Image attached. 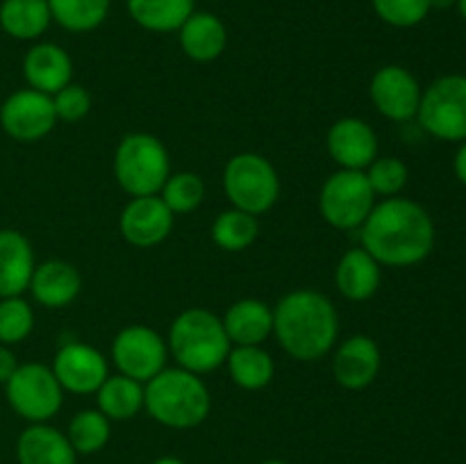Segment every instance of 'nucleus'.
Instances as JSON below:
<instances>
[{
	"label": "nucleus",
	"mask_w": 466,
	"mask_h": 464,
	"mask_svg": "<svg viewBox=\"0 0 466 464\" xmlns=\"http://www.w3.org/2000/svg\"><path fill=\"white\" fill-rule=\"evenodd\" d=\"M362 244L378 264L412 267L431 255L435 223L414 200L387 198L362 223Z\"/></svg>",
	"instance_id": "obj_1"
},
{
	"label": "nucleus",
	"mask_w": 466,
	"mask_h": 464,
	"mask_svg": "<svg viewBox=\"0 0 466 464\" xmlns=\"http://www.w3.org/2000/svg\"><path fill=\"white\" fill-rule=\"evenodd\" d=\"M273 330L282 348L296 359L323 358L337 339V309L319 291H291L273 312Z\"/></svg>",
	"instance_id": "obj_2"
},
{
	"label": "nucleus",
	"mask_w": 466,
	"mask_h": 464,
	"mask_svg": "<svg viewBox=\"0 0 466 464\" xmlns=\"http://www.w3.org/2000/svg\"><path fill=\"white\" fill-rule=\"evenodd\" d=\"M150 417L168 428H194L209 414V391L187 368H162L144 389Z\"/></svg>",
	"instance_id": "obj_3"
},
{
	"label": "nucleus",
	"mask_w": 466,
	"mask_h": 464,
	"mask_svg": "<svg viewBox=\"0 0 466 464\" xmlns=\"http://www.w3.org/2000/svg\"><path fill=\"white\" fill-rule=\"evenodd\" d=\"M168 344L180 367L191 373H208L221 367L230 353L223 321L208 309L182 312L173 321Z\"/></svg>",
	"instance_id": "obj_4"
},
{
	"label": "nucleus",
	"mask_w": 466,
	"mask_h": 464,
	"mask_svg": "<svg viewBox=\"0 0 466 464\" xmlns=\"http://www.w3.org/2000/svg\"><path fill=\"white\" fill-rule=\"evenodd\" d=\"M116 180L127 194L155 196L168 180V155L162 141L155 136L135 132L123 136L114 157Z\"/></svg>",
	"instance_id": "obj_5"
},
{
	"label": "nucleus",
	"mask_w": 466,
	"mask_h": 464,
	"mask_svg": "<svg viewBox=\"0 0 466 464\" xmlns=\"http://www.w3.org/2000/svg\"><path fill=\"white\" fill-rule=\"evenodd\" d=\"M223 187L235 209L248 212L253 217L267 212L276 203L278 191H280L276 168L268 164V159L255 153H241L228 162Z\"/></svg>",
	"instance_id": "obj_6"
},
{
	"label": "nucleus",
	"mask_w": 466,
	"mask_h": 464,
	"mask_svg": "<svg viewBox=\"0 0 466 464\" xmlns=\"http://www.w3.org/2000/svg\"><path fill=\"white\" fill-rule=\"evenodd\" d=\"M419 123L441 141H466V76L437 77L421 94Z\"/></svg>",
	"instance_id": "obj_7"
},
{
	"label": "nucleus",
	"mask_w": 466,
	"mask_h": 464,
	"mask_svg": "<svg viewBox=\"0 0 466 464\" xmlns=\"http://www.w3.org/2000/svg\"><path fill=\"white\" fill-rule=\"evenodd\" d=\"M5 394L14 412L32 423L48 421L62 408V385L53 368L39 362L18 364L5 382Z\"/></svg>",
	"instance_id": "obj_8"
},
{
	"label": "nucleus",
	"mask_w": 466,
	"mask_h": 464,
	"mask_svg": "<svg viewBox=\"0 0 466 464\" xmlns=\"http://www.w3.org/2000/svg\"><path fill=\"white\" fill-rule=\"evenodd\" d=\"M321 214L330 226L353 230L362 226L376 205V191L362 171L344 168L326 180L321 189Z\"/></svg>",
	"instance_id": "obj_9"
},
{
	"label": "nucleus",
	"mask_w": 466,
	"mask_h": 464,
	"mask_svg": "<svg viewBox=\"0 0 466 464\" xmlns=\"http://www.w3.org/2000/svg\"><path fill=\"white\" fill-rule=\"evenodd\" d=\"M53 98L36 89L14 91L0 107V126L12 139L36 141L55 127Z\"/></svg>",
	"instance_id": "obj_10"
},
{
	"label": "nucleus",
	"mask_w": 466,
	"mask_h": 464,
	"mask_svg": "<svg viewBox=\"0 0 466 464\" xmlns=\"http://www.w3.org/2000/svg\"><path fill=\"white\" fill-rule=\"evenodd\" d=\"M112 355L123 376L148 382L157 376L167 362V346L162 337L146 326H130L114 339Z\"/></svg>",
	"instance_id": "obj_11"
},
{
	"label": "nucleus",
	"mask_w": 466,
	"mask_h": 464,
	"mask_svg": "<svg viewBox=\"0 0 466 464\" xmlns=\"http://www.w3.org/2000/svg\"><path fill=\"white\" fill-rule=\"evenodd\" d=\"M371 100L380 114L391 121H410L419 112L421 89L417 77L408 68L385 66L373 76Z\"/></svg>",
	"instance_id": "obj_12"
},
{
	"label": "nucleus",
	"mask_w": 466,
	"mask_h": 464,
	"mask_svg": "<svg viewBox=\"0 0 466 464\" xmlns=\"http://www.w3.org/2000/svg\"><path fill=\"white\" fill-rule=\"evenodd\" d=\"M53 373L64 389L73 394H91L107 380V362L91 346L66 344L55 358Z\"/></svg>",
	"instance_id": "obj_13"
},
{
	"label": "nucleus",
	"mask_w": 466,
	"mask_h": 464,
	"mask_svg": "<svg viewBox=\"0 0 466 464\" xmlns=\"http://www.w3.org/2000/svg\"><path fill=\"white\" fill-rule=\"evenodd\" d=\"M173 212L159 196H139L121 214V232L130 244L148 248L168 237Z\"/></svg>",
	"instance_id": "obj_14"
},
{
	"label": "nucleus",
	"mask_w": 466,
	"mask_h": 464,
	"mask_svg": "<svg viewBox=\"0 0 466 464\" xmlns=\"http://www.w3.org/2000/svg\"><path fill=\"white\" fill-rule=\"evenodd\" d=\"M328 150L344 168L362 171L376 159L378 136L369 123L360 118H341L328 132Z\"/></svg>",
	"instance_id": "obj_15"
},
{
	"label": "nucleus",
	"mask_w": 466,
	"mask_h": 464,
	"mask_svg": "<svg viewBox=\"0 0 466 464\" xmlns=\"http://www.w3.org/2000/svg\"><path fill=\"white\" fill-rule=\"evenodd\" d=\"M332 371L339 385L349 389H362L376 380L380 371V350L378 344L367 335H355L341 344L337 350Z\"/></svg>",
	"instance_id": "obj_16"
},
{
	"label": "nucleus",
	"mask_w": 466,
	"mask_h": 464,
	"mask_svg": "<svg viewBox=\"0 0 466 464\" xmlns=\"http://www.w3.org/2000/svg\"><path fill=\"white\" fill-rule=\"evenodd\" d=\"M71 57L55 44H36L23 59V76L27 85L41 94H57L71 85Z\"/></svg>",
	"instance_id": "obj_17"
},
{
	"label": "nucleus",
	"mask_w": 466,
	"mask_h": 464,
	"mask_svg": "<svg viewBox=\"0 0 466 464\" xmlns=\"http://www.w3.org/2000/svg\"><path fill=\"white\" fill-rule=\"evenodd\" d=\"M35 273V253L21 232L0 230V298L21 296Z\"/></svg>",
	"instance_id": "obj_18"
},
{
	"label": "nucleus",
	"mask_w": 466,
	"mask_h": 464,
	"mask_svg": "<svg viewBox=\"0 0 466 464\" xmlns=\"http://www.w3.org/2000/svg\"><path fill=\"white\" fill-rule=\"evenodd\" d=\"M18 464H76V450L57 428L32 423L16 444Z\"/></svg>",
	"instance_id": "obj_19"
},
{
	"label": "nucleus",
	"mask_w": 466,
	"mask_h": 464,
	"mask_svg": "<svg viewBox=\"0 0 466 464\" xmlns=\"http://www.w3.org/2000/svg\"><path fill=\"white\" fill-rule=\"evenodd\" d=\"M223 328L237 346H259L273 330V312L262 300L246 298L232 305L223 318Z\"/></svg>",
	"instance_id": "obj_20"
},
{
	"label": "nucleus",
	"mask_w": 466,
	"mask_h": 464,
	"mask_svg": "<svg viewBox=\"0 0 466 464\" xmlns=\"http://www.w3.org/2000/svg\"><path fill=\"white\" fill-rule=\"evenodd\" d=\"M35 298L46 308H64L80 291V273L66 262L50 259L35 268L30 280Z\"/></svg>",
	"instance_id": "obj_21"
},
{
	"label": "nucleus",
	"mask_w": 466,
	"mask_h": 464,
	"mask_svg": "<svg viewBox=\"0 0 466 464\" xmlns=\"http://www.w3.org/2000/svg\"><path fill=\"white\" fill-rule=\"evenodd\" d=\"M226 25L209 12H194L180 27L182 50L196 62H209L226 48Z\"/></svg>",
	"instance_id": "obj_22"
},
{
	"label": "nucleus",
	"mask_w": 466,
	"mask_h": 464,
	"mask_svg": "<svg viewBox=\"0 0 466 464\" xmlns=\"http://www.w3.org/2000/svg\"><path fill=\"white\" fill-rule=\"evenodd\" d=\"M380 285V264L367 250L353 248L337 267V287L350 300H367Z\"/></svg>",
	"instance_id": "obj_23"
},
{
	"label": "nucleus",
	"mask_w": 466,
	"mask_h": 464,
	"mask_svg": "<svg viewBox=\"0 0 466 464\" xmlns=\"http://www.w3.org/2000/svg\"><path fill=\"white\" fill-rule=\"evenodd\" d=\"M48 0H3L0 27L14 39H36L50 23Z\"/></svg>",
	"instance_id": "obj_24"
},
{
	"label": "nucleus",
	"mask_w": 466,
	"mask_h": 464,
	"mask_svg": "<svg viewBox=\"0 0 466 464\" xmlns=\"http://www.w3.org/2000/svg\"><path fill=\"white\" fill-rule=\"evenodd\" d=\"M130 16L153 32H173L194 14V0H127Z\"/></svg>",
	"instance_id": "obj_25"
},
{
	"label": "nucleus",
	"mask_w": 466,
	"mask_h": 464,
	"mask_svg": "<svg viewBox=\"0 0 466 464\" xmlns=\"http://www.w3.org/2000/svg\"><path fill=\"white\" fill-rule=\"evenodd\" d=\"M144 405V387L127 376H114L100 385L98 408L107 419H132Z\"/></svg>",
	"instance_id": "obj_26"
},
{
	"label": "nucleus",
	"mask_w": 466,
	"mask_h": 464,
	"mask_svg": "<svg viewBox=\"0 0 466 464\" xmlns=\"http://www.w3.org/2000/svg\"><path fill=\"white\" fill-rule=\"evenodd\" d=\"M232 380L244 389H262L273 378V359L259 346H237L228 353Z\"/></svg>",
	"instance_id": "obj_27"
},
{
	"label": "nucleus",
	"mask_w": 466,
	"mask_h": 464,
	"mask_svg": "<svg viewBox=\"0 0 466 464\" xmlns=\"http://www.w3.org/2000/svg\"><path fill=\"white\" fill-rule=\"evenodd\" d=\"M50 16L71 32H89L105 21L109 0H48Z\"/></svg>",
	"instance_id": "obj_28"
},
{
	"label": "nucleus",
	"mask_w": 466,
	"mask_h": 464,
	"mask_svg": "<svg viewBox=\"0 0 466 464\" xmlns=\"http://www.w3.org/2000/svg\"><path fill=\"white\" fill-rule=\"evenodd\" d=\"M66 437L76 453H96L109 439V419L100 409H82L73 417Z\"/></svg>",
	"instance_id": "obj_29"
},
{
	"label": "nucleus",
	"mask_w": 466,
	"mask_h": 464,
	"mask_svg": "<svg viewBox=\"0 0 466 464\" xmlns=\"http://www.w3.org/2000/svg\"><path fill=\"white\" fill-rule=\"evenodd\" d=\"M212 237L221 248L244 250L258 237V218L241 209H228L214 221Z\"/></svg>",
	"instance_id": "obj_30"
},
{
	"label": "nucleus",
	"mask_w": 466,
	"mask_h": 464,
	"mask_svg": "<svg viewBox=\"0 0 466 464\" xmlns=\"http://www.w3.org/2000/svg\"><path fill=\"white\" fill-rule=\"evenodd\" d=\"M205 185L196 173H176L168 176L162 187V200L173 214H187L203 203Z\"/></svg>",
	"instance_id": "obj_31"
},
{
	"label": "nucleus",
	"mask_w": 466,
	"mask_h": 464,
	"mask_svg": "<svg viewBox=\"0 0 466 464\" xmlns=\"http://www.w3.org/2000/svg\"><path fill=\"white\" fill-rule=\"evenodd\" d=\"M32 326H35V314L21 296L0 298V344H18L30 335Z\"/></svg>",
	"instance_id": "obj_32"
},
{
	"label": "nucleus",
	"mask_w": 466,
	"mask_h": 464,
	"mask_svg": "<svg viewBox=\"0 0 466 464\" xmlns=\"http://www.w3.org/2000/svg\"><path fill=\"white\" fill-rule=\"evenodd\" d=\"M373 9L394 27L419 25L431 12V0H371Z\"/></svg>",
	"instance_id": "obj_33"
},
{
	"label": "nucleus",
	"mask_w": 466,
	"mask_h": 464,
	"mask_svg": "<svg viewBox=\"0 0 466 464\" xmlns=\"http://www.w3.org/2000/svg\"><path fill=\"white\" fill-rule=\"evenodd\" d=\"M369 182L373 191L382 196H396L405 185H408V166L396 157L373 159L369 164Z\"/></svg>",
	"instance_id": "obj_34"
},
{
	"label": "nucleus",
	"mask_w": 466,
	"mask_h": 464,
	"mask_svg": "<svg viewBox=\"0 0 466 464\" xmlns=\"http://www.w3.org/2000/svg\"><path fill=\"white\" fill-rule=\"evenodd\" d=\"M55 114L57 118H64V121H80L82 116H86L91 107V98L86 94L85 86L80 85H66L64 89H59L53 98Z\"/></svg>",
	"instance_id": "obj_35"
},
{
	"label": "nucleus",
	"mask_w": 466,
	"mask_h": 464,
	"mask_svg": "<svg viewBox=\"0 0 466 464\" xmlns=\"http://www.w3.org/2000/svg\"><path fill=\"white\" fill-rule=\"evenodd\" d=\"M16 367H18L16 355H14L7 346L0 344V385H5V382L12 378V373L16 371Z\"/></svg>",
	"instance_id": "obj_36"
},
{
	"label": "nucleus",
	"mask_w": 466,
	"mask_h": 464,
	"mask_svg": "<svg viewBox=\"0 0 466 464\" xmlns=\"http://www.w3.org/2000/svg\"><path fill=\"white\" fill-rule=\"evenodd\" d=\"M453 166H455V176H458V180L466 187V141H462L460 150L455 153Z\"/></svg>",
	"instance_id": "obj_37"
},
{
	"label": "nucleus",
	"mask_w": 466,
	"mask_h": 464,
	"mask_svg": "<svg viewBox=\"0 0 466 464\" xmlns=\"http://www.w3.org/2000/svg\"><path fill=\"white\" fill-rule=\"evenodd\" d=\"M455 3H458V0H431V7H437V9H449V7H453Z\"/></svg>",
	"instance_id": "obj_38"
},
{
	"label": "nucleus",
	"mask_w": 466,
	"mask_h": 464,
	"mask_svg": "<svg viewBox=\"0 0 466 464\" xmlns=\"http://www.w3.org/2000/svg\"><path fill=\"white\" fill-rule=\"evenodd\" d=\"M153 464H185V462L177 458H159V459H155Z\"/></svg>",
	"instance_id": "obj_39"
},
{
	"label": "nucleus",
	"mask_w": 466,
	"mask_h": 464,
	"mask_svg": "<svg viewBox=\"0 0 466 464\" xmlns=\"http://www.w3.org/2000/svg\"><path fill=\"white\" fill-rule=\"evenodd\" d=\"M455 5H458V9H460V16H462L466 21V0H458Z\"/></svg>",
	"instance_id": "obj_40"
},
{
	"label": "nucleus",
	"mask_w": 466,
	"mask_h": 464,
	"mask_svg": "<svg viewBox=\"0 0 466 464\" xmlns=\"http://www.w3.org/2000/svg\"><path fill=\"white\" fill-rule=\"evenodd\" d=\"M264 464H287V462H282V459H267Z\"/></svg>",
	"instance_id": "obj_41"
}]
</instances>
